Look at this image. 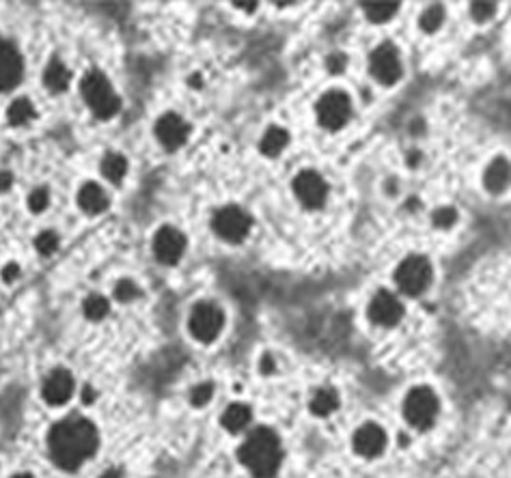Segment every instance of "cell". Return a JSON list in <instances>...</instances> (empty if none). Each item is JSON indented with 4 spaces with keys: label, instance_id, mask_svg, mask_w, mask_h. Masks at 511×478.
<instances>
[{
    "label": "cell",
    "instance_id": "1",
    "mask_svg": "<svg viewBox=\"0 0 511 478\" xmlns=\"http://www.w3.org/2000/svg\"><path fill=\"white\" fill-rule=\"evenodd\" d=\"M50 454L58 468L78 470L97 448V431L85 418H67L48 437Z\"/></svg>",
    "mask_w": 511,
    "mask_h": 478
},
{
    "label": "cell",
    "instance_id": "2",
    "mask_svg": "<svg viewBox=\"0 0 511 478\" xmlns=\"http://www.w3.org/2000/svg\"><path fill=\"white\" fill-rule=\"evenodd\" d=\"M238 457L254 478H272L279 472L283 457L277 433L266 427L254 429L242 444Z\"/></svg>",
    "mask_w": 511,
    "mask_h": 478
},
{
    "label": "cell",
    "instance_id": "3",
    "mask_svg": "<svg viewBox=\"0 0 511 478\" xmlns=\"http://www.w3.org/2000/svg\"><path fill=\"white\" fill-rule=\"evenodd\" d=\"M80 91H83L85 102L93 110V114L100 118H110L112 114H116V110L121 106L119 97L112 91L106 76L100 71L87 73L80 82Z\"/></svg>",
    "mask_w": 511,
    "mask_h": 478
},
{
    "label": "cell",
    "instance_id": "4",
    "mask_svg": "<svg viewBox=\"0 0 511 478\" xmlns=\"http://www.w3.org/2000/svg\"><path fill=\"white\" fill-rule=\"evenodd\" d=\"M438 409H440V403H438L436 392L431 388H425V386L412 388L410 394L406 396V403H404L406 421L417 429H427V427L434 425Z\"/></svg>",
    "mask_w": 511,
    "mask_h": 478
},
{
    "label": "cell",
    "instance_id": "5",
    "mask_svg": "<svg viewBox=\"0 0 511 478\" xmlns=\"http://www.w3.org/2000/svg\"><path fill=\"white\" fill-rule=\"evenodd\" d=\"M431 281V265L425 256H408L395 272L397 287L408 295H421Z\"/></svg>",
    "mask_w": 511,
    "mask_h": 478
},
{
    "label": "cell",
    "instance_id": "6",
    "mask_svg": "<svg viewBox=\"0 0 511 478\" xmlns=\"http://www.w3.org/2000/svg\"><path fill=\"white\" fill-rule=\"evenodd\" d=\"M352 112L349 95L343 91H328L318 102V121L326 130H341Z\"/></svg>",
    "mask_w": 511,
    "mask_h": 478
},
{
    "label": "cell",
    "instance_id": "7",
    "mask_svg": "<svg viewBox=\"0 0 511 478\" xmlns=\"http://www.w3.org/2000/svg\"><path fill=\"white\" fill-rule=\"evenodd\" d=\"M223 324H225L223 310L211 302L196 304L190 315V332L196 341H201V343H211L214 338L220 334Z\"/></svg>",
    "mask_w": 511,
    "mask_h": 478
},
{
    "label": "cell",
    "instance_id": "8",
    "mask_svg": "<svg viewBox=\"0 0 511 478\" xmlns=\"http://www.w3.org/2000/svg\"><path fill=\"white\" fill-rule=\"evenodd\" d=\"M250 218L240 207L229 205L214 215V231L227 242H242L250 231Z\"/></svg>",
    "mask_w": 511,
    "mask_h": 478
},
{
    "label": "cell",
    "instance_id": "9",
    "mask_svg": "<svg viewBox=\"0 0 511 478\" xmlns=\"http://www.w3.org/2000/svg\"><path fill=\"white\" fill-rule=\"evenodd\" d=\"M369 71L382 85L397 82L401 76V61L397 50L390 44H382L380 48L373 50L369 56Z\"/></svg>",
    "mask_w": 511,
    "mask_h": 478
},
{
    "label": "cell",
    "instance_id": "10",
    "mask_svg": "<svg viewBox=\"0 0 511 478\" xmlns=\"http://www.w3.org/2000/svg\"><path fill=\"white\" fill-rule=\"evenodd\" d=\"M293 192L306 209H320L326 201L328 186L315 170H302L293 179Z\"/></svg>",
    "mask_w": 511,
    "mask_h": 478
},
{
    "label": "cell",
    "instance_id": "11",
    "mask_svg": "<svg viewBox=\"0 0 511 478\" xmlns=\"http://www.w3.org/2000/svg\"><path fill=\"white\" fill-rule=\"evenodd\" d=\"M186 250V237L173 229V227H164L155 233L153 237V254L160 263L164 265H175L182 258Z\"/></svg>",
    "mask_w": 511,
    "mask_h": 478
},
{
    "label": "cell",
    "instance_id": "12",
    "mask_svg": "<svg viewBox=\"0 0 511 478\" xmlns=\"http://www.w3.org/2000/svg\"><path fill=\"white\" fill-rule=\"evenodd\" d=\"M404 317V306L388 291H380L369 304V319L378 326H395Z\"/></svg>",
    "mask_w": 511,
    "mask_h": 478
},
{
    "label": "cell",
    "instance_id": "13",
    "mask_svg": "<svg viewBox=\"0 0 511 478\" xmlns=\"http://www.w3.org/2000/svg\"><path fill=\"white\" fill-rule=\"evenodd\" d=\"M188 134H190V127L180 114H164L158 121V125H155V136H158V141L171 151L182 147L186 143Z\"/></svg>",
    "mask_w": 511,
    "mask_h": 478
},
{
    "label": "cell",
    "instance_id": "14",
    "mask_svg": "<svg viewBox=\"0 0 511 478\" xmlns=\"http://www.w3.org/2000/svg\"><path fill=\"white\" fill-rule=\"evenodd\" d=\"M22 76V56L11 44L0 42V91H9Z\"/></svg>",
    "mask_w": 511,
    "mask_h": 478
},
{
    "label": "cell",
    "instance_id": "15",
    "mask_svg": "<svg viewBox=\"0 0 511 478\" xmlns=\"http://www.w3.org/2000/svg\"><path fill=\"white\" fill-rule=\"evenodd\" d=\"M386 446V433L378 425H363L356 433H354V450L361 457H378Z\"/></svg>",
    "mask_w": 511,
    "mask_h": 478
},
{
    "label": "cell",
    "instance_id": "16",
    "mask_svg": "<svg viewBox=\"0 0 511 478\" xmlns=\"http://www.w3.org/2000/svg\"><path fill=\"white\" fill-rule=\"evenodd\" d=\"M73 380L67 371H54L44 384V398L50 405H63L71 398Z\"/></svg>",
    "mask_w": 511,
    "mask_h": 478
},
{
    "label": "cell",
    "instance_id": "17",
    "mask_svg": "<svg viewBox=\"0 0 511 478\" xmlns=\"http://www.w3.org/2000/svg\"><path fill=\"white\" fill-rule=\"evenodd\" d=\"M78 205L87 213H102L108 207V198L97 184H85L78 192Z\"/></svg>",
    "mask_w": 511,
    "mask_h": 478
},
{
    "label": "cell",
    "instance_id": "18",
    "mask_svg": "<svg viewBox=\"0 0 511 478\" xmlns=\"http://www.w3.org/2000/svg\"><path fill=\"white\" fill-rule=\"evenodd\" d=\"M483 182H485V188L490 192H494V194L503 192L507 188V184H509V164H507V159H503V157L494 159V162L487 166Z\"/></svg>",
    "mask_w": 511,
    "mask_h": 478
},
{
    "label": "cell",
    "instance_id": "19",
    "mask_svg": "<svg viewBox=\"0 0 511 478\" xmlns=\"http://www.w3.org/2000/svg\"><path fill=\"white\" fill-rule=\"evenodd\" d=\"M44 82H46V89L52 91V93H61L67 89L69 85V71L67 67L58 61V58H52L46 67V73H44Z\"/></svg>",
    "mask_w": 511,
    "mask_h": 478
},
{
    "label": "cell",
    "instance_id": "20",
    "mask_svg": "<svg viewBox=\"0 0 511 478\" xmlns=\"http://www.w3.org/2000/svg\"><path fill=\"white\" fill-rule=\"evenodd\" d=\"M250 407L248 405H242V403H233L225 416H223V427L229 431V433H240L248 423H250Z\"/></svg>",
    "mask_w": 511,
    "mask_h": 478
},
{
    "label": "cell",
    "instance_id": "21",
    "mask_svg": "<svg viewBox=\"0 0 511 478\" xmlns=\"http://www.w3.org/2000/svg\"><path fill=\"white\" fill-rule=\"evenodd\" d=\"M289 145V134L283 127H270L261 138V151L268 157H277Z\"/></svg>",
    "mask_w": 511,
    "mask_h": 478
},
{
    "label": "cell",
    "instance_id": "22",
    "mask_svg": "<svg viewBox=\"0 0 511 478\" xmlns=\"http://www.w3.org/2000/svg\"><path fill=\"white\" fill-rule=\"evenodd\" d=\"M337 407H339V396L335 390H330V388L318 390L315 396L311 398V411L315 416H328Z\"/></svg>",
    "mask_w": 511,
    "mask_h": 478
},
{
    "label": "cell",
    "instance_id": "23",
    "mask_svg": "<svg viewBox=\"0 0 511 478\" xmlns=\"http://www.w3.org/2000/svg\"><path fill=\"white\" fill-rule=\"evenodd\" d=\"M125 170H128V162H125V157L119 153H108L102 159V175L112 184H119L125 177Z\"/></svg>",
    "mask_w": 511,
    "mask_h": 478
},
{
    "label": "cell",
    "instance_id": "24",
    "mask_svg": "<svg viewBox=\"0 0 511 478\" xmlns=\"http://www.w3.org/2000/svg\"><path fill=\"white\" fill-rule=\"evenodd\" d=\"M397 9H399V3H365L363 5L365 15L371 19L373 24L388 22V19L397 13Z\"/></svg>",
    "mask_w": 511,
    "mask_h": 478
},
{
    "label": "cell",
    "instance_id": "25",
    "mask_svg": "<svg viewBox=\"0 0 511 478\" xmlns=\"http://www.w3.org/2000/svg\"><path fill=\"white\" fill-rule=\"evenodd\" d=\"M7 116H9L11 125H24L26 121H31V118L35 116V108H33V104L28 102L26 97H19L9 106Z\"/></svg>",
    "mask_w": 511,
    "mask_h": 478
},
{
    "label": "cell",
    "instance_id": "26",
    "mask_svg": "<svg viewBox=\"0 0 511 478\" xmlns=\"http://www.w3.org/2000/svg\"><path fill=\"white\" fill-rule=\"evenodd\" d=\"M444 22V9L442 5H431L423 11L421 19H419V26L425 30V33H434L442 26Z\"/></svg>",
    "mask_w": 511,
    "mask_h": 478
},
{
    "label": "cell",
    "instance_id": "27",
    "mask_svg": "<svg viewBox=\"0 0 511 478\" xmlns=\"http://www.w3.org/2000/svg\"><path fill=\"white\" fill-rule=\"evenodd\" d=\"M85 315L91 321H100L108 315V300L102 295H91L85 300Z\"/></svg>",
    "mask_w": 511,
    "mask_h": 478
},
{
    "label": "cell",
    "instance_id": "28",
    "mask_svg": "<svg viewBox=\"0 0 511 478\" xmlns=\"http://www.w3.org/2000/svg\"><path fill=\"white\" fill-rule=\"evenodd\" d=\"M456 220H458V213H456L453 207H440V209L434 211V215H431V222H434V227H438V229L453 227Z\"/></svg>",
    "mask_w": 511,
    "mask_h": 478
},
{
    "label": "cell",
    "instance_id": "29",
    "mask_svg": "<svg viewBox=\"0 0 511 478\" xmlns=\"http://www.w3.org/2000/svg\"><path fill=\"white\" fill-rule=\"evenodd\" d=\"M56 246H58V237L52 231H46V233H42L35 239V248L39 250V254L48 256V254H52L56 250Z\"/></svg>",
    "mask_w": 511,
    "mask_h": 478
},
{
    "label": "cell",
    "instance_id": "30",
    "mask_svg": "<svg viewBox=\"0 0 511 478\" xmlns=\"http://www.w3.org/2000/svg\"><path fill=\"white\" fill-rule=\"evenodd\" d=\"M211 394H214V386H211V384H201V386H196V388L190 392V403H192L194 407H203V405L209 403Z\"/></svg>",
    "mask_w": 511,
    "mask_h": 478
},
{
    "label": "cell",
    "instance_id": "31",
    "mask_svg": "<svg viewBox=\"0 0 511 478\" xmlns=\"http://www.w3.org/2000/svg\"><path fill=\"white\" fill-rule=\"evenodd\" d=\"M139 295V287H136L132 281H121V283H116V287H114V297L119 302H132L134 297Z\"/></svg>",
    "mask_w": 511,
    "mask_h": 478
},
{
    "label": "cell",
    "instance_id": "32",
    "mask_svg": "<svg viewBox=\"0 0 511 478\" xmlns=\"http://www.w3.org/2000/svg\"><path fill=\"white\" fill-rule=\"evenodd\" d=\"M496 11V5L494 3H473L470 5V15H473L477 22H485L494 15Z\"/></svg>",
    "mask_w": 511,
    "mask_h": 478
},
{
    "label": "cell",
    "instance_id": "33",
    "mask_svg": "<svg viewBox=\"0 0 511 478\" xmlns=\"http://www.w3.org/2000/svg\"><path fill=\"white\" fill-rule=\"evenodd\" d=\"M28 207H31V211H35V213L44 211V209L48 207V190H46V188L35 190V192L28 196Z\"/></svg>",
    "mask_w": 511,
    "mask_h": 478
},
{
    "label": "cell",
    "instance_id": "34",
    "mask_svg": "<svg viewBox=\"0 0 511 478\" xmlns=\"http://www.w3.org/2000/svg\"><path fill=\"white\" fill-rule=\"evenodd\" d=\"M345 65H347V58L343 54H330L326 58V67L330 73H341L345 69Z\"/></svg>",
    "mask_w": 511,
    "mask_h": 478
},
{
    "label": "cell",
    "instance_id": "35",
    "mask_svg": "<svg viewBox=\"0 0 511 478\" xmlns=\"http://www.w3.org/2000/svg\"><path fill=\"white\" fill-rule=\"evenodd\" d=\"M17 276H19V267H17L15 263L7 265V267H5V272H3V278H5V283H13Z\"/></svg>",
    "mask_w": 511,
    "mask_h": 478
},
{
    "label": "cell",
    "instance_id": "36",
    "mask_svg": "<svg viewBox=\"0 0 511 478\" xmlns=\"http://www.w3.org/2000/svg\"><path fill=\"white\" fill-rule=\"evenodd\" d=\"M259 369H261V373L263 375H272L274 373V369H277V364H274V360L270 355H263L261 357V364H259Z\"/></svg>",
    "mask_w": 511,
    "mask_h": 478
},
{
    "label": "cell",
    "instance_id": "37",
    "mask_svg": "<svg viewBox=\"0 0 511 478\" xmlns=\"http://www.w3.org/2000/svg\"><path fill=\"white\" fill-rule=\"evenodd\" d=\"M11 182H13L11 172H0V190H9Z\"/></svg>",
    "mask_w": 511,
    "mask_h": 478
},
{
    "label": "cell",
    "instance_id": "38",
    "mask_svg": "<svg viewBox=\"0 0 511 478\" xmlns=\"http://www.w3.org/2000/svg\"><path fill=\"white\" fill-rule=\"evenodd\" d=\"M83 401L85 403H93L95 401V390L93 388H85L83 390Z\"/></svg>",
    "mask_w": 511,
    "mask_h": 478
},
{
    "label": "cell",
    "instance_id": "39",
    "mask_svg": "<svg viewBox=\"0 0 511 478\" xmlns=\"http://www.w3.org/2000/svg\"><path fill=\"white\" fill-rule=\"evenodd\" d=\"M238 9H244V11H254L257 9V3H235Z\"/></svg>",
    "mask_w": 511,
    "mask_h": 478
},
{
    "label": "cell",
    "instance_id": "40",
    "mask_svg": "<svg viewBox=\"0 0 511 478\" xmlns=\"http://www.w3.org/2000/svg\"><path fill=\"white\" fill-rule=\"evenodd\" d=\"M100 478H121V476H119V474H116L114 470H108V472H104V474H102Z\"/></svg>",
    "mask_w": 511,
    "mask_h": 478
},
{
    "label": "cell",
    "instance_id": "41",
    "mask_svg": "<svg viewBox=\"0 0 511 478\" xmlns=\"http://www.w3.org/2000/svg\"><path fill=\"white\" fill-rule=\"evenodd\" d=\"M13 478H33V476H28V474H19V476H13Z\"/></svg>",
    "mask_w": 511,
    "mask_h": 478
}]
</instances>
